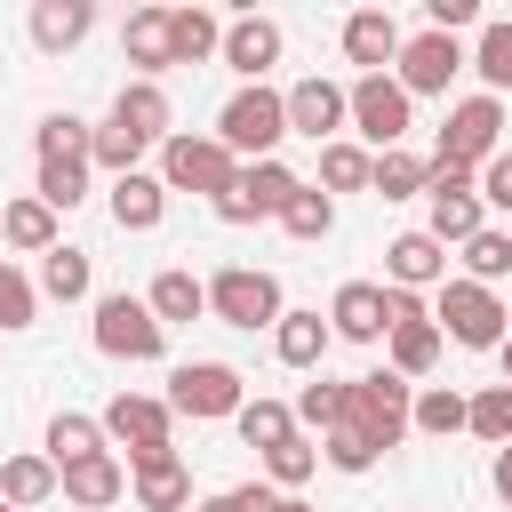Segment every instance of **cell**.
<instances>
[{"label": "cell", "instance_id": "cell-49", "mask_svg": "<svg viewBox=\"0 0 512 512\" xmlns=\"http://www.w3.org/2000/svg\"><path fill=\"white\" fill-rule=\"evenodd\" d=\"M240 512H280V488H264V480H240V488H224Z\"/></svg>", "mask_w": 512, "mask_h": 512}, {"label": "cell", "instance_id": "cell-19", "mask_svg": "<svg viewBox=\"0 0 512 512\" xmlns=\"http://www.w3.org/2000/svg\"><path fill=\"white\" fill-rule=\"evenodd\" d=\"M216 56H224V64H232V72H240V80L256 88V80H264V72L280 64V24H272V16H232V24H224V48H216Z\"/></svg>", "mask_w": 512, "mask_h": 512}, {"label": "cell", "instance_id": "cell-41", "mask_svg": "<svg viewBox=\"0 0 512 512\" xmlns=\"http://www.w3.org/2000/svg\"><path fill=\"white\" fill-rule=\"evenodd\" d=\"M464 432L488 440V448H512V384H488L464 400Z\"/></svg>", "mask_w": 512, "mask_h": 512}, {"label": "cell", "instance_id": "cell-37", "mask_svg": "<svg viewBox=\"0 0 512 512\" xmlns=\"http://www.w3.org/2000/svg\"><path fill=\"white\" fill-rule=\"evenodd\" d=\"M352 416V384H336V376H312L304 392H296V432L312 424V432H336Z\"/></svg>", "mask_w": 512, "mask_h": 512}, {"label": "cell", "instance_id": "cell-39", "mask_svg": "<svg viewBox=\"0 0 512 512\" xmlns=\"http://www.w3.org/2000/svg\"><path fill=\"white\" fill-rule=\"evenodd\" d=\"M232 424H240V440H248V448L264 456V448H280V440L296 432V408H288V400H264V392H256V400H240V416H232Z\"/></svg>", "mask_w": 512, "mask_h": 512}, {"label": "cell", "instance_id": "cell-45", "mask_svg": "<svg viewBox=\"0 0 512 512\" xmlns=\"http://www.w3.org/2000/svg\"><path fill=\"white\" fill-rule=\"evenodd\" d=\"M280 232H288V240H328V232H336V200H328L320 184H304V192L280 208Z\"/></svg>", "mask_w": 512, "mask_h": 512}, {"label": "cell", "instance_id": "cell-48", "mask_svg": "<svg viewBox=\"0 0 512 512\" xmlns=\"http://www.w3.org/2000/svg\"><path fill=\"white\" fill-rule=\"evenodd\" d=\"M472 192H480V208H504V216H512V144L480 160V176H472Z\"/></svg>", "mask_w": 512, "mask_h": 512}, {"label": "cell", "instance_id": "cell-43", "mask_svg": "<svg viewBox=\"0 0 512 512\" xmlns=\"http://www.w3.org/2000/svg\"><path fill=\"white\" fill-rule=\"evenodd\" d=\"M480 80H488V96H504L512 88V16H496V24H480V48L464 56Z\"/></svg>", "mask_w": 512, "mask_h": 512}, {"label": "cell", "instance_id": "cell-31", "mask_svg": "<svg viewBox=\"0 0 512 512\" xmlns=\"http://www.w3.org/2000/svg\"><path fill=\"white\" fill-rule=\"evenodd\" d=\"M424 176H432V160H416L408 144L368 160V192H376V200H424Z\"/></svg>", "mask_w": 512, "mask_h": 512}, {"label": "cell", "instance_id": "cell-8", "mask_svg": "<svg viewBox=\"0 0 512 512\" xmlns=\"http://www.w3.org/2000/svg\"><path fill=\"white\" fill-rule=\"evenodd\" d=\"M232 176H240V160H232L216 136H192V128H176V136L160 144V184H168V192H200V200H216Z\"/></svg>", "mask_w": 512, "mask_h": 512}, {"label": "cell", "instance_id": "cell-34", "mask_svg": "<svg viewBox=\"0 0 512 512\" xmlns=\"http://www.w3.org/2000/svg\"><path fill=\"white\" fill-rule=\"evenodd\" d=\"M312 472H320V440H312V432H288L280 448H264V488L288 496V488H304Z\"/></svg>", "mask_w": 512, "mask_h": 512}, {"label": "cell", "instance_id": "cell-22", "mask_svg": "<svg viewBox=\"0 0 512 512\" xmlns=\"http://www.w3.org/2000/svg\"><path fill=\"white\" fill-rule=\"evenodd\" d=\"M88 32H96V8L88 0H32V48L40 56H72Z\"/></svg>", "mask_w": 512, "mask_h": 512}, {"label": "cell", "instance_id": "cell-40", "mask_svg": "<svg viewBox=\"0 0 512 512\" xmlns=\"http://www.w3.org/2000/svg\"><path fill=\"white\" fill-rule=\"evenodd\" d=\"M464 280H480V288H496V280H512V232H496V224H480L464 248Z\"/></svg>", "mask_w": 512, "mask_h": 512}, {"label": "cell", "instance_id": "cell-25", "mask_svg": "<svg viewBox=\"0 0 512 512\" xmlns=\"http://www.w3.org/2000/svg\"><path fill=\"white\" fill-rule=\"evenodd\" d=\"M160 216H168V184L160 176H112V224L120 232H160Z\"/></svg>", "mask_w": 512, "mask_h": 512}, {"label": "cell", "instance_id": "cell-17", "mask_svg": "<svg viewBox=\"0 0 512 512\" xmlns=\"http://www.w3.org/2000/svg\"><path fill=\"white\" fill-rule=\"evenodd\" d=\"M56 496L64 504H80V512H104V504H120L128 496V464L104 448V456H80V464H64L56 472Z\"/></svg>", "mask_w": 512, "mask_h": 512}, {"label": "cell", "instance_id": "cell-33", "mask_svg": "<svg viewBox=\"0 0 512 512\" xmlns=\"http://www.w3.org/2000/svg\"><path fill=\"white\" fill-rule=\"evenodd\" d=\"M56 496V464L48 456H8L0 464V504L8 512H32V504H48Z\"/></svg>", "mask_w": 512, "mask_h": 512}, {"label": "cell", "instance_id": "cell-1", "mask_svg": "<svg viewBox=\"0 0 512 512\" xmlns=\"http://www.w3.org/2000/svg\"><path fill=\"white\" fill-rule=\"evenodd\" d=\"M432 328H440V336H456L464 352H496V344L512 336V312H504V296H496V288H480V280L448 272V280L432 288Z\"/></svg>", "mask_w": 512, "mask_h": 512}, {"label": "cell", "instance_id": "cell-47", "mask_svg": "<svg viewBox=\"0 0 512 512\" xmlns=\"http://www.w3.org/2000/svg\"><path fill=\"white\" fill-rule=\"evenodd\" d=\"M32 312H40V288L0 256V328H32Z\"/></svg>", "mask_w": 512, "mask_h": 512}, {"label": "cell", "instance_id": "cell-36", "mask_svg": "<svg viewBox=\"0 0 512 512\" xmlns=\"http://www.w3.org/2000/svg\"><path fill=\"white\" fill-rule=\"evenodd\" d=\"M368 144H352V136H336V144H320V192L336 200V192H368Z\"/></svg>", "mask_w": 512, "mask_h": 512}, {"label": "cell", "instance_id": "cell-3", "mask_svg": "<svg viewBox=\"0 0 512 512\" xmlns=\"http://www.w3.org/2000/svg\"><path fill=\"white\" fill-rule=\"evenodd\" d=\"M488 152H504V96H464V104H448V120H440V144H432V160L440 168H464V176H480V160Z\"/></svg>", "mask_w": 512, "mask_h": 512}, {"label": "cell", "instance_id": "cell-2", "mask_svg": "<svg viewBox=\"0 0 512 512\" xmlns=\"http://www.w3.org/2000/svg\"><path fill=\"white\" fill-rule=\"evenodd\" d=\"M232 160H280V136H288V104H280V88H240L224 112H216V128H208Z\"/></svg>", "mask_w": 512, "mask_h": 512}, {"label": "cell", "instance_id": "cell-28", "mask_svg": "<svg viewBox=\"0 0 512 512\" xmlns=\"http://www.w3.org/2000/svg\"><path fill=\"white\" fill-rule=\"evenodd\" d=\"M120 48H128L136 80H160V72H168V8H136V16L120 24Z\"/></svg>", "mask_w": 512, "mask_h": 512}, {"label": "cell", "instance_id": "cell-20", "mask_svg": "<svg viewBox=\"0 0 512 512\" xmlns=\"http://www.w3.org/2000/svg\"><path fill=\"white\" fill-rule=\"evenodd\" d=\"M104 120H120V128L144 136V144H168V136H176V112H168V88H160V80H120V96H112Z\"/></svg>", "mask_w": 512, "mask_h": 512}, {"label": "cell", "instance_id": "cell-12", "mask_svg": "<svg viewBox=\"0 0 512 512\" xmlns=\"http://www.w3.org/2000/svg\"><path fill=\"white\" fill-rule=\"evenodd\" d=\"M480 224H488V208H480L472 176H464V168H440V160H432V176H424V232H432L440 248H464V240H472Z\"/></svg>", "mask_w": 512, "mask_h": 512}, {"label": "cell", "instance_id": "cell-44", "mask_svg": "<svg viewBox=\"0 0 512 512\" xmlns=\"http://www.w3.org/2000/svg\"><path fill=\"white\" fill-rule=\"evenodd\" d=\"M88 176H96L88 160H40V184H32V200H48V208L64 216V208H80V200H88Z\"/></svg>", "mask_w": 512, "mask_h": 512}, {"label": "cell", "instance_id": "cell-15", "mask_svg": "<svg viewBox=\"0 0 512 512\" xmlns=\"http://www.w3.org/2000/svg\"><path fill=\"white\" fill-rule=\"evenodd\" d=\"M400 40H408V32H400L392 8H352V16H344V56H352L360 72H392V64H400Z\"/></svg>", "mask_w": 512, "mask_h": 512}, {"label": "cell", "instance_id": "cell-21", "mask_svg": "<svg viewBox=\"0 0 512 512\" xmlns=\"http://www.w3.org/2000/svg\"><path fill=\"white\" fill-rule=\"evenodd\" d=\"M328 336L344 344H384V280H344L328 304Z\"/></svg>", "mask_w": 512, "mask_h": 512}, {"label": "cell", "instance_id": "cell-23", "mask_svg": "<svg viewBox=\"0 0 512 512\" xmlns=\"http://www.w3.org/2000/svg\"><path fill=\"white\" fill-rule=\"evenodd\" d=\"M0 248H16V256H48V248H64V232H56V208L48 200H0Z\"/></svg>", "mask_w": 512, "mask_h": 512}, {"label": "cell", "instance_id": "cell-53", "mask_svg": "<svg viewBox=\"0 0 512 512\" xmlns=\"http://www.w3.org/2000/svg\"><path fill=\"white\" fill-rule=\"evenodd\" d=\"M280 512H312V504H304V496H280Z\"/></svg>", "mask_w": 512, "mask_h": 512}, {"label": "cell", "instance_id": "cell-7", "mask_svg": "<svg viewBox=\"0 0 512 512\" xmlns=\"http://www.w3.org/2000/svg\"><path fill=\"white\" fill-rule=\"evenodd\" d=\"M408 408H416V384L408 376H392V368H368V376H352V432H368L376 448H400L408 440Z\"/></svg>", "mask_w": 512, "mask_h": 512}, {"label": "cell", "instance_id": "cell-38", "mask_svg": "<svg viewBox=\"0 0 512 512\" xmlns=\"http://www.w3.org/2000/svg\"><path fill=\"white\" fill-rule=\"evenodd\" d=\"M408 432H424V440H448V432H464V392H448V384H416Z\"/></svg>", "mask_w": 512, "mask_h": 512}, {"label": "cell", "instance_id": "cell-26", "mask_svg": "<svg viewBox=\"0 0 512 512\" xmlns=\"http://www.w3.org/2000/svg\"><path fill=\"white\" fill-rule=\"evenodd\" d=\"M144 312H152L160 328H176V320H200V312H208V280H200V272H184V264H168V272L144 288Z\"/></svg>", "mask_w": 512, "mask_h": 512}, {"label": "cell", "instance_id": "cell-30", "mask_svg": "<svg viewBox=\"0 0 512 512\" xmlns=\"http://www.w3.org/2000/svg\"><path fill=\"white\" fill-rule=\"evenodd\" d=\"M48 304H80L88 288H96V264H88V248H48L40 256V280H32Z\"/></svg>", "mask_w": 512, "mask_h": 512}, {"label": "cell", "instance_id": "cell-29", "mask_svg": "<svg viewBox=\"0 0 512 512\" xmlns=\"http://www.w3.org/2000/svg\"><path fill=\"white\" fill-rule=\"evenodd\" d=\"M224 48V24L208 8H168V64H208Z\"/></svg>", "mask_w": 512, "mask_h": 512}, {"label": "cell", "instance_id": "cell-32", "mask_svg": "<svg viewBox=\"0 0 512 512\" xmlns=\"http://www.w3.org/2000/svg\"><path fill=\"white\" fill-rule=\"evenodd\" d=\"M80 456H104V424L80 416V408H56V416H48V464L64 472V464H80Z\"/></svg>", "mask_w": 512, "mask_h": 512}, {"label": "cell", "instance_id": "cell-16", "mask_svg": "<svg viewBox=\"0 0 512 512\" xmlns=\"http://www.w3.org/2000/svg\"><path fill=\"white\" fill-rule=\"evenodd\" d=\"M440 280H448V248H440L424 224L384 248V288H416V296H424V288H440Z\"/></svg>", "mask_w": 512, "mask_h": 512}, {"label": "cell", "instance_id": "cell-5", "mask_svg": "<svg viewBox=\"0 0 512 512\" xmlns=\"http://www.w3.org/2000/svg\"><path fill=\"white\" fill-rule=\"evenodd\" d=\"M344 120H352L376 152H400L408 128H416V104H408V88H400L392 72H360V80L344 88Z\"/></svg>", "mask_w": 512, "mask_h": 512}, {"label": "cell", "instance_id": "cell-9", "mask_svg": "<svg viewBox=\"0 0 512 512\" xmlns=\"http://www.w3.org/2000/svg\"><path fill=\"white\" fill-rule=\"evenodd\" d=\"M208 312H216L224 328H272L288 304H280V280H272L264 264H224V272L208 280Z\"/></svg>", "mask_w": 512, "mask_h": 512}, {"label": "cell", "instance_id": "cell-18", "mask_svg": "<svg viewBox=\"0 0 512 512\" xmlns=\"http://www.w3.org/2000/svg\"><path fill=\"white\" fill-rule=\"evenodd\" d=\"M128 496H136V512H184L192 504V464L176 448L144 456V464H128Z\"/></svg>", "mask_w": 512, "mask_h": 512}, {"label": "cell", "instance_id": "cell-14", "mask_svg": "<svg viewBox=\"0 0 512 512\" xmlns=\"http://www.w3.org/2000/svg\"><path fill=\"white\" fill-rule=\"evenodd\" d=\"M280 104H288V136H312V144H336L344 136V88L336 80H296V88H280Z\"/></svg>", "mask_w": 512, "mask_h": 512}, {"label": "cell", "instance_id": "cell-50", "mask_svg": "<svg viewBox=\"0 0 512 512\" xmlns=\"http://www.w3.org/2000/svg\"><path fill=\"white\" fill-rule=\"evenodd\" d=\"M488 480H496V496H504V512H512V448H496V464H488Z\"/></svg>", "mask_w": 512, "mask_h": 512}, {"label": "cell", "instance_id": "cell-52", "mask_svg": "<svg viewBox=\"0 0 512 512\" xmlns=\"http://www.w3.org/2000/svg\"><path fill=\"white\" fill-rule=\"evenodd\" d=\"M496 360H504V384H512V336H504V344H496Z\"/></svg>", "mask_w": 512, "mask_h": 512}, {"label": "cell", "instance_id": "cell-10", "mask_svg": "<svg viewBox=\"0 0 512 512\" xmlns=\"http://www.w3.org/2000/svg\"><path fill=\"white\" fill-rule=\"evenodd\" d=\"M88 336H96L104 360H160V352H168V328H160V320L144 312V296H128V288H120V296H96V328H88Z\"/></svg>", "mask_w": 512, "mask_h": 512}, {"label": "cell", "instance_id": "cell-6", "mask_svg": "<svg viewBox=\"0 0 512 512\" xmlns=\"http://www.w3.org/2000/svg\"><path fill=\"white\" fill-rule=\"evenodd\" d=\"M248 384L232 360H184L168 376V416H192V424H216V416H240Z\"/></svg>", "mask_w": 512, "mask_h": 512}, {"label": "cell", "instance_id": "cell-42", "mask_svg": "<svg viewBox=\"0 0 512 512\" xmlns=\"http://www.w3.org/2000/svg\"><path fill=\"white\" fill-rule=\"evenodd\" d=\"M144 136H128L120 120H96V136H88V168H112V176H136L144 168Z\"/></svg>", "mask_w": 512, "mask_h": 512}, {"label": "cell", "instance_id": "cell-11", "mask_svg": "<svg viewBox=\"0 0 512 512\" xmlns=\"http://www.w3.org/2000/svg\"><path fill=\"white\" fill-rule=\"evenodd\" d=\"M104 448H128V464H144V456H168L176 440H168V400H152V392H112L104 400Z\"/></svg>", "mask_w": 512, "mask_h": 512}, {"label": "cell", "instance_id": "cell-46", "mask_svg": "<svg viewBox=\"0 0 512 512\" xmlns=\"http://www.w3.org/2000/svg\"><path fill=\"white\" fill-rule=\"evenodd\" d=\"M384 448L368 440V432H352V424H336V432H320V464H336V472H368Z\"/></svg>", "mask_w": 512, "mask_h": 512}, {"label": "cell", "instance_id": "cell-54", "mask_svg": "<svg viewBox=\"0 0 512 512\" xmlns=\"http://www.w3.org/2000/svg\"><path fill=\"white\" fill-rule=\"evenodd\" d=\"M0 512H8V504H0Z\"/></svg>", "mask_w": 512, "mask_h": 512}, {"label": "cell", "instance_id": "cell-51", "mask_svg": "<svg viewBox=\"0 0 512 512\" xmlns=\"http://www.w3.org/2000/svg\"><path fill=\"white\" fill-rule=\"evenodd\" d=\"M192 512H240V504H232V496H200Z\"/></svg>", "mask_w": 512, "mask_h": 512}, {"label": "cell", "instance_id": "cell-35", "mask_svg": "<svg viewBox=\"0 0 512 512\" xmlns=\"http://www.w3.org/2000/svg\"><path fill=\"white\" fill-rule=\"evenodd\" d=\"M88 136H96V120H80V112H40L32 152H40V160H88Z\"/></svg>", "mask_w": 512, "mask_h": 512}, {"label": "cell", "instance_id": "cell-27", "mask_svg": "<svg viewBox=\"0 0 512 512\" xmlns=\"http://www.w3.org/2000/svg\"><path fill=\"white\" fill-rule=\"evenodd\" d=\"M328 312H280L272 320V352H280V368H320L328 360Z\"/></svg>", "mask_w": 512, "mask_h": 512}, {"label": "cell", "instance_id": "cell-4", "mask_svg": "<svg viewBox=\"0 0 512 512\" xmlns=\"http://www.w3.org/2000/svg\"><path fill=\"white\" fill-rule=\"evenodd\" d=\"M296 192H304V176H296L288 160H240V176H232L208 208H216V224H264V216L280 224V208H288Z\"/></svg>", "mask_w": 512, "mask_h": 512}, {"label": "cell", "instance_id": "cell-13", "mask_svg": "<svg viewBox=\"0 0 512 512\" xmlns=\"http://www.w3.org/2000/svg\"><path fill=\"white\" fill-rule=\"evenodd\" d=\"M464 72V48L448 40V32H416V40H400V64H392V80L408 88V104L416 96H448V80Z\"/></svg>", "mask_w": 512, "mask_h": 512}, {"label": "cell", "instance_id": "cell-24", "mask_svg": "<svg viewBox=\"0 0 512 512\" xmlns=\"http://www.w3.org/2000/svg\"><path fill=\"white\" fill-rule=\"evenodd\" d=\"M440 344H448V336L432 328V312H424V320H392V328H384V368L416 384V376H432V360H440Z\"/></svg>", "mask_w": 512, "mask_h": 512}]
</instances>
